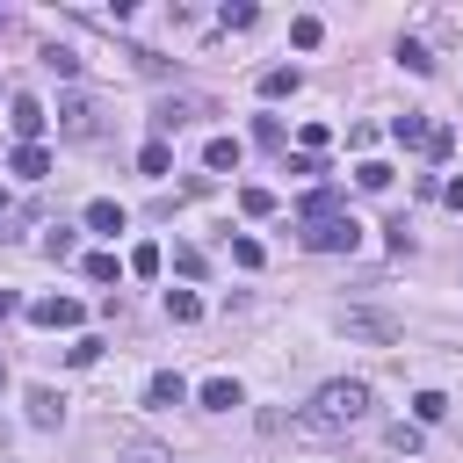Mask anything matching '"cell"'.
I'll return each mask as SVG.
<instances>
[{
    "label": "cell",
    "mask_w": 463,
    "mask_h": 463,
    "mask_svg": "<svg viewBox=\"0 0 463 463\" xmlns=\"http://www.w3.org/2000/svg\"><path fill=\"white\" fill-rule=\"evenodd\" d=\"M369 383L362 376H340V383H326L318 398H311V412H304V434H326V427H354V420H369Z\"/></svg>",
    "instance_id": "cell-1"
},
{
    "label": "cell",
    "mask_w": 463,
    "mask_h": 463,
    "mask_svg": "<svg viewBox=\"0 0 463 463\" xmlns=\"http://www.w3.org/2000/svg\"><path fill=\"white\" fill-rule=\"evenodd\" d=\"M304 246H311V253H354V246H362V224H354L347 210L311 217V224H304Z\"/></svg>",
    "instance_id": "cell-2"
},
{
    "label": "cell",
    "mask_w": 463,
    "mask_h": 463,
    "mask_svg": "<svg viewBox=\"0 0 463 463\" xmlns=\"http://www.w3.org/2000/svg\"><path fill=\"white\" fill-rule=\"evenodd\" d=\"M340 326H347V340H376V347H391V340L405 333L391 311H362V304H347V311H340Z\"/></svg>",
    "instance_id": "cell-3"
},
{
    "label": "cell",
    "mask_w": 463,
    "mask_h": 463,
    "mask_svg": "<svg viewBox=\"0 0 463 463\" xmlns=\"http://www.w3.org/2000/svg\"><path fill=\"white\" fill-rule=\"evenodd\" d=\"M58 130H65V137H94V130H101V101H94V94H65V101H58Z\"/></svg>",
    "instance_id": "cell-4"
},
{
    "label": "cell",
    "mask_w": 463,
    "mask_h": 463,
    "mask_svg": "<svg viewBox=\"0 0 463 463\" xmlns=\"http://www.w3.org/2000/svg\"><path fill=\"white\" fill-rule=\"evenodd\" d=\"M7 123H14V137H22V145H36V130H43L51 116H43V101H36V94H14V101H7Z\"/></svg>",
    "instance_id": "cell-5"
},
{
    "label": "cell",
    "mask_w": 463,
    "mask_h": 463,
    "mask_svg": "<svg viewBox=\"0 0 463 463\" xmlns=\"http://www.w3.org/2000/svg\"><path fill=\"white\" fill-rule=\"evenodd\" d=\"M29 318H36V326H80L87 311H80L72 297H36V304H29Z\"/></svg>",
    "instance_id": "cell-6"
},
{
    "label": "cell",
    "mask_w": 463,
    "mask_h": 463,
    "mask_svg": "<svg viewBox=\"0 0 463 463\" xmlns=\"http://www.w3.org/2000/svg\"><path fill=\"white\" fill-rule=\"evenodd\" d=\"M181 398H188V383H181V369H159V376L145 383V405H159V412H166V405H181Z\"/></svg>",
    "instance_id": "cell-7"
},
{
    "label": "cell",
    "mask_w": 463,
    "mask_h": 463,
    "mask_svg": "<svg viewBox=\"0 0 463 463\" xmlns=\"http://www.w3.org/2000/svg\"><path fill=\"white\" fill-rule=\"evenodd\" d=\"M58 420H65L58 391H51V383H29V427H58Z\"/></svg>",
    "instance_id": "cell-8"
},
{
    "label": "cell",
    "mask_w": 463,
    "mask_h": 463,
    "mask_svg": "<svg viewBox=\"0 0 463 463\" xmlns=\"http://www.w3.org/2000/svg\"><path fill=\"white\" fill-rule=\"evenodd\" d=\"M7 166H14L22 181H43V174H51V152H43V145H14V159H7Z\"/></svg>",
    "instance_id": "cell-9"
},
{
    "label": "cell",
    "mask_w": 463,
    "mask_h": 463,
    "mask_svg": "<svg viewBox=\"0 0 463 463\" xmlns=\"http://www.w3.org/2000/svg\"><path fill=\"white\" fill-rule=\"evenodd\" d=\"M87 232L116 239V232H123V203H109V195H101V203H87Z\"/></svg>",
    "instance_id": "cell-10"
},
{
    "label": "cell",
    "mask_w": 463,
    "mask_h": 463,
    "mask_svg": "<svg viewBox=\"0 0 463 463\" xmlns=\"http://www.w3.org/2000/svg\"><path fill=\"white\" fill-rule=\"evenodd\" d=\"M203 405H210V412H232V405H246V391H239L232 376H210V383H203Z\"/></svg>",
    "instance_id": "cell-11"
},
{
    "label": "cell",
    "mask_w": 463,
    "mask_h": 463,
    "mask_svg": "<svg viewBox=\"0 0 463 463\" xmlns=\"http://www.w3.org/2000/svg\"><path fill=\"white\" fill-rule=\"evenodd\" d=\"M282 94H297V65H268L260 72V101H282Z\"/></svg>",
    "instance_id": "cell-12"
},
{
    "label": "cell",
    "mask_w": 463,
    "mask_h": 463,
    "mask_svg": "<svg viewBox=\"0 0 463 463\" xmlns=\"http://www.w3.org/2000/svg\"><path fill=\"white\" fill-rule=\"evenodd\" d=\"M203 166H210V174H232V166H239V137H210V145H203Z\"/></svg>",
    "instance_id": "cell-13"
},
{
    "label": "cell",
    "mask_w": 463,
    "mask_h": 463,
    "mask_svg": "<svg viewBox=\"0 0 463 463\" xmlns=\"http://www.w3.org/2000/svg\"><path fill=\"white\" fill-rule=\"evenodd\" d=\"M166 318H174V326H195V318H203V297H195V289H166Z\"/></svg>",
    "instance_id": "cell-14"
},
{
    "label": "cell",
    "mask_w": 463,
    "mask_h": 463,
    "mask_svg": "<svg viewBox=\"0 0 463 463\" xmlns=\"http://www.w3.org/2000/svg\"><path fill=\"white\" fill-rule=\"evenodd\" d=\"M166 166H174V145H166V137H152V145L137 152V174H152V181H159Z\"/></svg>",
    "instance_id": "cell-15"
},
{
    "label": "cell",
    "mask_w": 463,
    "mask_h": 463,
    "mask_svg": "<svg viewBox=\"0 0 463 463\" xmlns=\"http://www.w3.org/2000/svg\"><path fill=\"white\" fill-rule=\"evenodd\" d=\"M318 36H326L318 14H297V22H289V43H297V51H318Z\"/></svg>",
    "instance_id": "cell-16"
},
{
    "label": "cell",
    "mask_w": 463,
    "mask_h": 463,
    "mask_svg": "<svg viewBox=\"0 0 463 463\" xmlns=\"http://www.w3.org/2000/svg\"><path fill=\"white\" fill-rule=\"evenodd\" d=\"M217 22H224V29H253V22H260V7H253V0H224V14H217Z\"/></svg>",
    "instance_id": "cell-17"
},
{
    "label": "cell",
    "mask_w": 463,
    "mask_h": 463,
    "mask_svg": "<svg viewBox=\"0 0 463 463\" xmlns=\"http://www.w3.org/2000/svg\"><path fill=\"white\" fill-rule=\"evenodd\" d=\"M391 137H398V145H427V123L405 109V116H391Z\"/></svg>",
    "instance_id": "cell-18"
},
{
    "label": "cell",
    "mask_w": 463,
    "mask_h": 463,
    "mask_svg": "<svg viewBox=\"0 0 463 463\" xmlns=\"http://www.w3.org/2000/svg\"><path fill=\"white\" fill-rule=\"evenodd\" d=\"M354 181H362L369 195H383V188H391V166H383V159H362V166H354Z\"/></svg>",
    "instance_id": "cell-19"
},
{
    "label": "cell",
    "mask_w": 463,
    "mask_h": 463,
    "mask_svg": "<svg viewBox=\"0 0 463 463\" xmlns=\"http://www.w3.org/2000/svg\"><path fill=\"white\" fill-rule=\"evenodd\" d=\"M333 210H340V188H311V195H304V224H311V217H333Z\"/></svg>",
    "instance_id": "cell-20"
},
{
    "label": "cell",
    "mask_w": 463,
    "mask_h": 463,
    "mask_svg": "<svg viewBox=\"0 0 463 463\" xmlns=\"http://www.w3.org/2000/svg\"><path fill=\"white\" fill-rule=\"evenodd\" d=\"M43 253H51V260H72V253H80V232H65V224L43 232Z\"/></svg>",
    "instance_id": "cell-21"
},
{
    "label": "cell",
    "mask_w": 463,
    "mask_h": 463,
    "mask_svg": "<svg viewBox=\"0 0 463 463\" xmlns=\"http://www.w3.org/2000/svg\"><path fill=\"white\" fill-rule=\"evenodd\" d=\"M80 268H87V282H116V275H123V268H116V253H87Z\"/></svg>",
    "instance_id": "cell-22"
},
{
    "label": "cell",
    "mask_w": 463,
    "mask_h": 463,
    "mask_svg": "<svg viewBox=\"0 0 463 463\" xmlns=\"http://www.w3.org/2000/svg\"><path fill=\"white\" fill-rule=\"evenodd\" d=\"M43 65H51V72H58V80H72V72H80V58H72V51H65V43H51V51H43Z\"/></svg>",
    "instance_id": "cell-23"
},
{
    "label": "cell",
    "mask_w": 463,
    "mask_h": 463,
    "mask_svg": "<svg viewBox=\"0 0 463 463\" xmlns=\"http://www.w3.org/2000/svg\"><path fill=\"white\" fill-rule=\"evenodd\" d=\"M449 152H456V130L434 123V130H427V159H449Z\"/></svg>",
    "instance_id": "cell-24"
},
{
    "label": "cell",
    "mask_w": 463,
    "mask_h": 463,
    "mask_svg": "<svg viewBox=\"0 0 463 463\" xmlns=\"http://www.w3.org/2000/svg\"><path fill=\"white\" fill-rule=\"evenodd\" d=\"M239 210H246V217H268L275 195H268V188H239Z\"/></svg>",
    "instance_id": "cell-25"
},
{
    "label": "cell",
    "mask_w": 463,
    "mask_h": 463,
    "mask_svg": "<svg viewBox=\"0 0 463 463\" xmlns=\"http://www.w3.org/2000/svg\"><path fill=\"white\" fill-rule=\"evenodd\" d=\"M94 354H101V340H94V333H80V340H72V347H65V362H72V369H87V362H94Z\"/></svg>",
    "instance_id": "cell-26"
},
{
    "label": "cell",
    "mask_w": 463,
    "mask_h": 463,
    "mask_svg": "<svg viewBox=\"0 0 463 463\" xmlns=\"http://www.w3.org/2000/svg\"><path fill=\"white\" fill-rule=\"evenodd\" d=\"M441 412H449L441 391H420V398H412V420H441Z\"/></svg>",
    "instance_id": "cell-27"
},
{
    "label": "cell",
    "mask_w": 463,
    "mask_h": 463,
    "mask_svg": "<svg viewBox=\"0 0 463 463\" xmlns=\"http://www.w3.org/2000/svg\"><path fill=\"white\" fill-rule=\"evenodd\" d=\"M398 65H405V72H434V58H427L420 43H398Z\"/></svg>",
    "instance_id": "cell-28"
},
{
    "label": "cell",
    "mask_w": 463,
    "mask_h": 463,
    "mask_svg": "<svg viewBox=\"0 0 463 463\" xmlns=\"http://www.w3.org/2000/svg\"><path fill=\"white\" fill-rule=\"evenodd\" d=\"M232 260H239V268H260V239L239 232V239H232Z\"/></svg>",
    "instance_id": "cell-29"
},
{
    "label": "cell",
    "mask_w": 463,
    "mask_h": 463,
    "mask_svg": "<svg viewBox=\"0 0 463 463\" xmlns=\"http://www.w3.org/2000/svg\"><path fill=\"white\" fill-rule=\"evenodd\" d=\"M130 275H159V246H137L130 253Z\"/></svg>",
    "instance_id": "cell-30"
},
{
    "label": "cell",
    "mask_w": 463,
    "mask_h": 463,
    "mask_svg": "<svg viewBox=\"0 0 463 463\" xmlns=\"http://www.w3.org/2000/svg\"><path fill=\"white\" fill-rule=\"evenodd\" d=\"M441 203H449V210H463V181H449V188H441Z\"/></svg>",
    "instance_id": "cell-31"
},
{
    "label": "cell",
    "mask_w": 463,
    "mask_h": 463,
    "mask_svg": "<svg viewBox=\"0 0 463 463\" xmlns=\"http://www.w3.org/2000/svg\"><path fill=\"white\" fill-rule=\"evenodd\" d=\"M123 463H166V456H152V449H130V456H123Z\"/></svg>",
    "instance_id": "cell-32"
},
{
    "label": "cell",
    "mask_w": 463,
    "mask_h": 463,
    "mask_svg": "<svg viewBox=\"0 0 463 463\" xmlns=\"http://www.w3.org/2000/svg\"><path fill=\"white\" fill-rule=\"evenodd\" d=\"M7 311H14V297H7V289H0V318H7Z\"/></svg>",
    "instance_id": "cell-33"
},
{
    "label": "cell",
    "mask_w": 463,
    "mask_h": 463,
    "mask_svg": "<svg viewBox=\"0 0 463 463\" xmlns=\"http://www.w3.org/2000/svg\"><path fill=\"white\" fill-rule=\"evenodd\" d=\"M0 391H7V362H0Z\"/></svg>",
    "instance_id": "cell-34"
},
{
    "label": "cell",
    "mask_w": 463,
    "mask_h": 463,
    "mask_svg": "<svg viewBox=\"0 0 463 463\" xmlns=\"http://www.w3.org/2000/svg\"><path fill=\"white\" fill-rule=\"evenodd\" d=\"M0 210H7V195H0Z\"/></svg>",
    "instance_id": "cell-35"
}]
</instances>
